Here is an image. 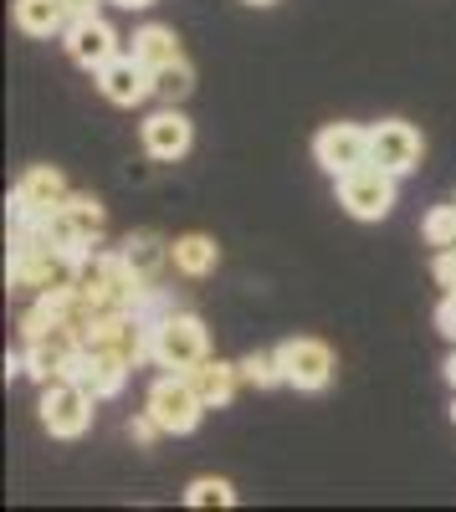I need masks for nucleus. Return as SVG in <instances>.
Returning a JSON list of instances; mask_svg holds the SVG:
<instances>
[{"mask_svg":"<svg viewBox=\"0 0 456 512\" xmlns=\"http://www.w3.org/2000/svg\"><path fill=\"white\" fill-rule=\"evenodd\" d=\"M185 502H190V507H231V502H236V487H231L226 477H195V482L185 487Z\"/></svg>","mask_w":456,"mask_h":512,"instance_id":"21","label":"nucleus"},{"mask_svg":"<svg viewBox=\"0 0 456 512\" xmlns=\"http://www.w3.org/2000/svg\"><path fill=\"white\" fill-rule=\"evenodd\" d=\"M395 180L400 175H390L385 164L369 159V164L349 169V175H339V205L354 221H385L395 210Z\"/></svg>","mask_w":456,"mask_h":512,"instance_id":"1","label":"nucleus"},{"mask_svg":"<svg viewBox=\"0 0 456 512\" xmlns=\"http://www.w3.org/2000/svg\"><path fill=\"white\" fill-rule=\"evenodd\" d=\"M62 210H67L72 226H77L82 236H88L93 246L103 241V231H108V210H103V200H98V195H82V190H72Z\"/></svg>","mask_w":456,"mask_h":512,"instance_id":"17","label":"nucleus"},{"mask_svg":"<svg viewBox=\"0 0 456 512\" xmlns=\"http://www.w3.org/2000/svg\"><path fill=\"white\" fill-rule=\"evenodd\" d=\"M144 154L149 159H159V164H175V159H185L190 154V139H195V128H190V118L170 103V108H159V113H149L144 118Z\"/></svg>","mask_w":456,"mask_h":512,"instance_id":"12","label":"nucleus"},{"mask_svg":"<svg viewBox=\"0 0 456 512\" xmlns=\"http://www.w3.org/2000/svg\"><path fill=\"white\" fill-rule=\"evenodd\" d=\"M436 328L456 344V292H446V297H441V308H436Z\"/></svg>","mask_w":456,"mask_h":512,"instance_id":"24","label":"nucleus"},{"mask_svg":"<svg viewBox=\"0 0 456 512\" xmlns=\"http://www.w3.org/2000/svg\"><path fill=\"white\" fill-rule=\"evenodd\" d=\"M451 420H456V405H451Z\"/></svg>","mask_w":456,"mask_h":512,"instance_id":"29","label":"nucleus"},{"mask_svg":"<svg viewBox=\"0 0 456 512\" xmlns=\"http://www.w3.org/2000/svg\"><path fill=\"white\" fill-rule=\"evenodd\" d=\"M421 149H426L421 134L405 118H385V123L369 128V159L385 164L390 175H410V169L421 164Z\"/></svg>","mask_w":456,"mask_h":512,"instance_id":"10","label":"nucleus"},{"mask_svg":"<svg viewBox=\"0 0 456 512\" xmlns=\"http://www.w3.org/2000/svg\"><path fill=\"white\" fill-rule=\"evenodd\" d=\"M190 384L195 395L205 400V410H221L236 400V384H241V364H226V359H200L190 369Z\"/></svg>","mask_w":456,"mask_h":512,"instance_id":"13","label":"nucleus"},{"mask_svg":"<svg viewBox=\"0 0 456 512\" xmlns=\"http://www.w3.org/2000/svg\"><path fill=\"white\" fill-rule=\"evenodd\" d=\"M93 405H98V395H88L77 379L41 384V425H47L57 441H77L82 431H88V425H93Z\"/></svg>","mask_w":456,"mask_h":512,"instance_id":"4","label":"nucleus"},{"mask_svg":"<svg viewBox=\"0 0 456 512\" xmlns=\"http://www.w3.org/2000/svg\"><path fill=\"white\" fill-rule=\"evenodd\" d=\"M113 6H123V11H144V6H154V0H113Z\"/></svg>","mask_w":456,"mask_h":512,"instance_id":"26","label":"nucleus"},{"mask_svg":"<svg viewBox=\"0 0 456 512\" xmlns=\"http://www.w3.org/2000/svg\"><path fill=\"white\" fill-rule=\"evenodd\" d=\"M277 354H282V374L293 390H323L334 379V349L323 338H287Z\"/></svg>","mask_w":456,"mask_h":512,"instance_id":"9","label":"nucleus"},{"mask_svg":"<svg viewBox=\"0 0 456 512\" xmlns=\"http://www.w3.org/2000/svg\"><path fill=\"white\" fill-rule=\"evenodd\" d=\"M72 195L67 175L52 164H36L21 175V185L11 190V216H52V210H62Z\"/></svg>","mask_w":456,"mask_h":512,"instance_id":"8","label":"nucleus"},{"mask_svg":"<svg viewBox=\"0 0 456 512\" xmlns=\"http://www.w3.org/2000/svg\"><path fill=\"white\" fill-rule=\"evenodd\" d=\"M154 93L164 98V103H180V98H190L195 93V67L180 57V62H170V67H159L154 72Z\"/></svg>","mask_w":456,"mask_h":512,"instance_id":"19","label":"nucleus"},{"mask_svg":"<svg viewBox=\"0 0 456 512\" xmlns=\"http://www.w3.org/2000/svg\"><path fill=\"white\" fill-rule=\"evenodd\" d=\"M72 6V16H82V11H98V0H67Z\"/></svg>","mask_w":456,"mask_h":512,"instance_id":"25","label":"nucleus"},{"mask_svg":"<svg viewBox=\"0 0 456 512\" xmlns=\"http://www.w3.org/2000/svg\"><path fill=\"white\" fill-rule=\"evenodd\" d=\"M200 359H211V338H205V323L195 313H170L164 323H154V364L190 374Z\"/></svg>","mask_w":456,"mask_h":512,"instance_id":"3","label":"nucleus"},{"mask_svg":"<svg viewBox=\"0 0 456 512\" xmlns=\"http://www.w3.org/2000/svg\"><path fill=\"white\" fill-rule=\"evenodd\" d=\"M421 236H426V246H436V251L456 246V205H436V210H426Z\"/></svg>","mask_w":456,"mask_h":512,"instance_id":"22","label":"nucleus"},{"mask_svg":"<svg viewBox=\"0 0 456 512\" xmlns=\"http://www.w3.org/2000/svg\"><path fill=\"white\" fill-rule=\"evenodd\" d=\"M246 6H272V0H246Z\"/></svg>","mask_w":456,"mask_h":512,"instance_id":"28","label":"nucleus"},{"mask_svg":"<svg viewBox=\"0 0 456 512\" xmlns=\"http://www.w3.org/2000/svg\"><path fill=\"white\" fill-rule=\"evenodd\" d=\"M144 410L159 420V431H164V436H190L195 425H200V415H205V400L195 395L190 374H175V369H170L164 379H154V384H149Z\"/></svg>","mask_w":456,"mask_h":512,"instance_id":"2","label":"nucleus"},{"mask_svg":"<svg viewBox=\"0 0 456 512\" xmlns=\"http://www.w3.org/2000/svg\"><path fill=\"white\" fill-rule=\"evenodd\" d=\"M62 47H67V57H72L77 67L98 72V67H108V62L118 57V31H113L98 11H82V16H72V21H67Z\"/></svg>","mask_w":456,"mask_h":512,"instance_id":"5","label":"nucleus"},{"mask_svg":"<svg viewBox=\"0 0 456 512\" xmlns=\"http://www.w3.org/2000/svg\"><path fill=\"white\" fill-rule=\"evenodd\" d=\"M129 52H134L149 72H159V67H170V62H180V57H185V52H180V36H175L170 26H139Z\"/></svg>","mask_w":456,"mask_h":512,"instance_id":"16","label":"nucleus"},{"mask_svg":"<svg viewBox=\"0 0 456 512\" xmlns=\"http://www.w3.org/2000/svg\"><path fill=\"white\" fill-rule=\"evenodd\" d=\"M129 369H134V364L123 359V354H113V349H88V344H82V349L72 354V364H67L62 379H77L88 395L113 400L123 384H129Z\"/></svg>","mask_w":456,"mask_h":512,"instance_id":"6","label":"nucleus"},{"mask_svg":"<svg viewBox=\"0 0 456 512\" xmlns=\"http://www.w3.org/2000/svg\"><path fill=\"white\" fill-rule=\"evenodd\" d=\"M123 256H129V262H134L144 277H154V267H170V241H159V236L139 231V236L123 241Z\"/></svg>","mask_w":456,"mask_h":512,"instance_id":"18","label":"nucleus"},{"mask_svg":"<svg viewBox=\"0 0 456 512\" xmlns=\"http://www.w3.org/2000/svg\"><path fill=\"white\" fill-rule=\"evenodd\" d=\"M11 16H16V26H21L26 36L47 41V36H62V31H67L72 6H67V0H16Z\"/></svg>","mask_w":456,"mask_h":512,"instance_id":"15","label":"nucleus"},{"mask_svg":"<svg viewBox=\"0 0 456 512\" xmlns=\"http://www.w3.org/2000/svg\"><path fill=\"white\" fill-rule=\"evenodd\" d=\"M313 159H318V169L323 175H349V169H359V164H369V128H359V123H328L323 134L313 139Z\"/></svg>","mask_w":456,"mask_h":512,"instance_id":"7","label":"nucleus"},{"mask_svg":"<svg viewBox=\"0 0 456 512\" xmlns=\"http://www.w3.org/2000/svg\"><path fill=\"white\" fill-rule=\"evenodd\" d=\"M431 277H436V287H441V292H456V246L436 251V262H431Z\"/></svg>","mask_w":456,"mask_h":512,"instance_id":"23","label":"nucleus"},{"mask_svg":"<svg viewBox=\"0 0 456 512\" xmlns=\"http://www.w3.org/2000/svg\"><path fill=\"white\" fill-rule=\"evenodd\" d=\"M170 267L180 272V277H211L216 267H221V246L211 241V236H200V231H190V236H175L170 241Z\"/></svg>","mask_w":456,"mask_h":512,"instance_id":"14","label":"nucleus"},{"mask_svg":"<svg viewBox=\"0 0 456 512\" xmlns=\"http://www.w3.org/2000/svg\"><path fill=\"white\" fill-rule=\"evenodd\" d=\"M98 93L108 98V103H118V108H139L144 98H154V72L129 52V57H113L108 67H98Z\"/></svg>","mask_w":456,"mask_h":512,"instance_id":"11","label":"nucleus"},{"mask_svg":"<svg viewBox=\"0 0 456 512\" xmlns=\"http://www.w3.org/2000/svg\"><path fill=\"white\" fill-rule=\"evenodd\" d=\"M446 379H451V390H456V349H451V359H446Z\"/></svg>","mask_w":456,"mask_h":512,"instance_id":"27","label":"nucleus"},{"mask_svg":"<svg viewBox=\"0 0 456 512\" xmlns=\"http://www.w3.org/2000/svg\"><path fill=\"white\" fill-rule=\"evenodd\" d=\"M241 379H246V384H257V390L287 384V374H282V354H277V349H272V354H246V359H241Z\"/></svg>","mask_w":456,"mask_h":512,"instance_id":"20","label":"nucleus"}]
</instances>
